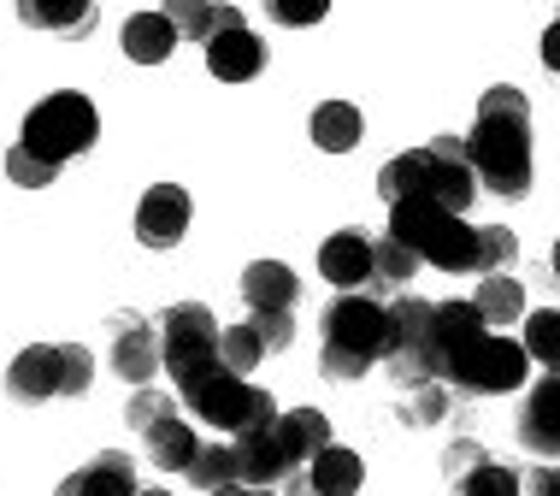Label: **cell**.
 I'll return each instance as SVG.
<instances>
[{"label":"cell","instance_id":"9a60e30c","mask_svg":"<svg viewBox=\"0 0 560 496\" xmlns=\"http://www.w3.org/2000/svg\"><path fill=\"white\" fill-rule=\"evenodd\" d=\"M319 273L337 290H372V237L366 231H337L319 243Z\"/></svg>","mask_w":560,"mask_h":496},{"label":"cell","instance_id":"277c9868","mask_svg":"<svg viewBox=\"0 0 560 496\" xmlns=\"http://www.w3.org/2000/svg\"><path fill=\"white\" fill-rule=\"evenodd\" d=\"M95 137H101V113H95L89 95H78V89H54V95H42L36 107L24 113V130H19L24 148H36V154H48L59 165L89 154Z\"/></svg>","mask_w":560,"mask_h":496},{"label":"cell","instance_id":"60d3db41","mask_svg":"<svg viewBox=\"0 0 560 496\" xmlns=\"http://www.w3.org/2000/svg\"><path fill=\"white\" fill-rule=\"evenodd\" d=\"M542 66H549L555 78H560V19H555L549 30H542Z\"/></svg>","mask_w":560,"mask_h":496},{"label":"cell","instance_id":"4316f807","mask_svg":"<svg viewBox=\"0 0 560 496\" xmlns=\"http://www.w3.org/2000/svg\"><path fill=\"white\" fill-rule=\"evenodd\" d=\"M278 426H283V438H290L301 468H307V461L330 443V419H325L319 408H290V414H278Z\"/></svg>","mask_w":560,"mask_h":496},{"label":"cell","instance_id":"5b68a950","mask_svg":"<svg viewBox=\"0 0 560 496\" xmlns=\"http://www.w3.org/2000/svg\"><path fill=\"white\" fill-rule=\"evenodd\" d=\"M184 390V402L195 414L207 419V426H219V431H248V426H266V419H278V402H271V390L260 384H248L242 372H231L219 360V367H207V372H195L189 384H177Z\"/></svg>","mask_w":560,"mask_h":496},{"label":"cell","instance_id":"2e32d148","mask_svg":"<svg viewBox=\"0 0 560 496\" xmlns=\"http://www.w3.org/2000/svg\"><path fill=\"white\" fill-rule=\"evenodd\" d=\"M360 485H366V468H360V455L342 443H325L319 455L307 461V473H301V491H313V496H354Z\"/></svg>","mask_w":560,"mask_h":496},{"label":"cell","instance_id":"ab89813d","mask_svg":"<svg viewBox=\"0 0 560 496\" xmlns=\"http://www.w3.org/2000/svg\"><path fill=\"white\" fill-rule=\"evenodd\" d=\"M525 491H537V496H560V468H537L532 478H525Z\"/></svg>","mask_w":560,"mask_h":496},{"label":"cell","instance_id":"ffe728a7","mask_svg":"<svg viewBox=\"0 0 560 496\" xmlns=\"http://www.w3.org/2000/svg\"><path fill=\"white\" fill-rule=\"evenodd\" d=\"M59 491L66 496H130L136 491V461L118 455V449H107V455H95L83 473H71Z\"/></svg>","mask_w":560,"mask_h":496},{"label":"cell","instance_id":"f546056e","mask_svg":"<svg viewBox=\"0 0 560 496\" xmlns=\"http://www.w3.org/2000/svg\"><path fill=\"white\" fill-rule=\"evenodd\" d=\"M7 177H12L19 189H48L54 177H59V160L36 154V148H24V142H12V148H7Z\"/></svg>","mask_w":560,"mask_h":496},{"label":"cell","instance_id":"ba28073f","mask_svg":"<svg viewBox=\"0 0 560 496\" xmlns=\"http://www.w3.org/2000/svg\"><path fill=\"white\" fill-rule=\"evenodd\" d=\"M219 320H213V308H201V302H172L160 313V349H165V372H172L177 384H189L195 372H207V367H219Z\"/></svg>","mask_w":560,"mask_h":496},{"label":"cell","instance_id":"52a82bcc","mask_svg":"<svg viewBox=\"0 0 560 496\" xmlns=\"http://www.w3.org/2000/svg\"><path fill=\"white\" fill-rule=\"evenodd\" d=\"M525 367H532L525 343L502 337V331H483L472 349H460L443 367V384L454 396H508V390L525 384Z\"/></svg>","mask_w":560,"mask_h":496},{"label":"cell","instance_id":"8992f818","mask_svg":"<svg viewBox=\"0 0 560 496\" xmlns=\"http://www.w3.org/2000/svg\"><path fill=\"white\" fill-rule=\"evenodd\" d=\"M384 372L401 390L443 379V349H436V302L425 296H396L389 302V349H384Z\"/></svg>","mask_w":560,"mask_h":496},{"label":"cell","instance_id":"3957f363","mask_svg":"<svg viewBox=\"0 0 560 496\" xmlns=\"http://www.w3.org/2000/svg\"><path fill=\"white\" fill-rule=\"evenodd\" d=\"M89 379H95V367H89L83 343H30L7 367V396L42 408V402H59V396H83Z\"/></svg>","mask_w":560,"mask_h":496},{"label":"cell","instance_id":"7402d4cb","mask_svg":"<svg viewBox=\"0 0 560 496\" xmlns=\"http://www.w3.org/2000/svg\"><path fill=\"white\" fill-rule=\"evenodd\" d=\"M307 130H313V142H319L325 154H348V148H360V130H366V118H360L354 101H319Z\"/></svg>","mask_w":560,"mask_h":496},{"label":"cell","instance_id":"6da1fadb","mask_svg":"<svg viewBox=\"0 0 560 496\" xmlns=\"http://www.w3.org/2000/svg\"><path fill=\"white\" fill-rule=\"evenodd\" d=\"M377 195L384 201H407V195H431V201L466 214L478 195V172H472V148L466 137H431L425 148H407L377 172Z\"/></svg>","mask_w":560,"mask_h":496},{"label":"cell","instance_id":"f35d334b","mask_svg":"<svg viewBox=\"0 0 560 496\" xmlns=\"http://www.w3.org/2000/svg\"><path fill=\"white\" fill-rule=\"evenodd\" d=\"M478 461H490V449H483L478 438H454V443L443 449V473H448V485H454L460 473H472Z\"/></svg>","mask_w":560,"mask_h":496},{"label":"cell","instance_id":"1f68e13d","mask_svg":"<svg viewBox=\"0 0 560 496\" xmlns=\"http://www.w3.org/2000/svg\"><path fill=\"white\" fill-rule=\"evenodd\" d=\"M520 261V237L508 224H478V278L483 273H508Z\"/></svg>","mask_w":560,"mask_h":496},{"label":"cell","instance_id":"8fae6325","mask_svg":"<svg viewBox=\"0 0 560 496\" xmlns=\"http://www.w3.org/2000/svg\"><path fill=\"white\" fill-rule=\"evenodd\" d=\"M189 189L184 184H154L136 201V243L142 249H177L189 231Z\"/></svg>","mask_w":560,"mask_h":496},{"label":"cell","instance_id":"cb8c5ba5","mask_svg":"<svg viewBox=\"0 0 560 496\" xmlns=\"http://www.w3.org/2000/svg\"><path fill=\"white\" fill-rule=\"evenodd\" d=\"M142 443H148V461H154L160 473H189L195 449H201V443H195V431H189L177 414H172V419H160L154 431H142Z\"/></svg>","mask_w":560,"mask_h":496},{"label":"cell","instance_id":"d6a6232c","mask_svg":"<svg viewBox=\"0 0 560 496\" xmlns=\"http://www.w3.org/2000/svg\"><path fill=\"white\" fill-rule=\"evenodd\" d=\"M520 343L532 349V360L560 372V313H525V337Z\"/></svg>","mask_w":560,"mask_h":496},{"label":"cell","instance_id":"ac0fdd59","mask_svg":"<svg viewBox=\"0 0 560 496\" xmlns=\"http://www.w3.org/2000/svg\"><path fill=\"white\" fill-rule=\"evenodd\" d=\"M118 42H125V54L136 59V66H165L184 36H177V24L165 19V12H130L125 36H118Z\"/></svg>","mask_w":560,"mask_h":496},{"label":"cell","instance_id":"d4e9b609","mask_svg":"<svg viewBox=\"0 0 560 496\" xmlns=\"http://www.w3.org/2000/svg\"><path fill=\"white\" fill-rule=\"evenodd\" d=\"M472 302H478L483 320H490V331H502V325H513V320H525V284L513 278V273H483Z\"/></svg>","mask_w":560,"mask_h":496},{"label":"cell","instance_id":"4fadbf2b","mask_svg":"<svg viewBox=\"0 0 560 496\" xmlns=\"http://www.w3.org/2000/svg\"><path fill=\"white\" fill-rule=\"evenodd\" d=\"M520 449L555 461L560 455V372H542V379L525 390L520 402Z\"/></svg>","mask_w":560,"mask_h":496},{"label":"cell","instance_id":"484cf974","mask_svg":"<svg viewBox=\"0 0 560 496\" xmlns=\"http://www.w3.org/2000/svg\"><path fill=\"white\" fill-rule=\"evenodd\" d=\"M413 273H419V254L401 237H377L372 243V290H401Z\"/></svg>","mask_w":560,"mask_h":496},{"label":"cell","instance_id":"30bf717a","mask_svg":"<svg viewBox=\"0 0 560 496\" xmlns=\"http://www.w3.org/2000/svg\"><path fill=\"white\" fill-rule=\"evenodd\" d=\"M325 343L354 349L366 360H384V349H389V302H377V296H366V290H342L337 302L325 308Z\"/></svg>","mask_w":560,"mask_h":496},{"label":"cell","instance_id":"7c38bea8","mask_svg":"<svg viewBox=\"0 0 560 496\" xmlns=\"http://www.w3.org/2000/svg\"><path fill=\"white\" fill-rule=\"evenodd\" d=\"M160 367H165L160 325L154 320H136V313H118V320H113V372L125 384H148Z\"/></svg>","mask_w":560,"mask_h":496},{"label":"cell","instance_id":"b9f144b4","mask_svg":"<svg viewBox=\"0 0 560 496\" xmlns=\"http://www.w3.org/2000/svg\"><path fill=\"white\" fill-rule=\"evenodd\" d=\"M549 261H555V284H560V243H555V254H549Z\"/></svg>","mask_w":560,"mask_h":496},{"label":"cell","instance_id":"9c48e42d","mask_svg":"<svg viewBox=\"0 0 560 496\" xmlns=\"http://www.w3.org/2000/svg\"><path fill=\"white\" fill-rule=\"evenodd\" d=\"M231 449H236V478H242V485H254V491H266V485L301 491V473H307V468L295 461V449H290V438H283L278 419L236 431Z\"/></svg>","mask_w":560,"mask_h":496},{"label":"cell","instance_id":"74e56055","mask_svg":"<svg viewBox=\"0 0 560 496\" xmlns=\"http://www.w3.org/2000/svg\"><path fill=\"white\" fill-rule=\"evenodd\" d=\"M319 372L330 384H354V379H366V372H372V360L354 355V349H337V343H325V349H319Z\"/></svg>","mask_w":560,"mask_h":496},{"label":"cell","instance_id":"83f0119b","mask_svg":"<svg viewBox=\"0 0 560 496\" xmlns=\"http://www.w3.org/2000/svg\"><path fill=\"white\" fill-rule=\"evenodd\" d=\"M189 485L195 491H231V485H242V478H236V449L231 443H201V449H195V461H189Z\"/></svg>","mask_w":560,"mask_h":496},{"label":"cell","instance_id":"603a6c76","mask_svg":"<svg viewBox=\"0 0 560 496\" xmlns=\"http://www.w3.org/2000/svg\"><path fill=\"white\" fill-rule=\"evenodd\" d=\"M483 331H490V320L478 313V302H436V349H443V367L460 349H472Z\"/></svg>","mask_w":560,"mask_h":496},{"label":"cell","instance_id":"e0dca14e","mask_svg":"<svg viewBox=\"0 0 560 496\" xmlns=\"http://www.w3.org/2000/svg\"><path fill=\"white\" fill-rule=\"evenodd\" d=\"M19 24L42 30V36L78 42L95 30V0H19Z\"/></svg>","mask_w":560,"mask_h":496},{"label":"cell","instance_id":"d6986e66","mask_svg":"<svg viewBox=\"0 0 560 496\" xmlns=\"http://www.w3.org/2000/svg\"><path fill=\"white\" fill-rule=\"evenodd\" d=\"M242 302L248 308H295L301 302V278L283 261H248L242 266Z\"/></svg>","mask_w":560,"mask_h":496},{"label":"cell","instance_id":"d590c367","mask_svg":"<svg viewBox=\"0 0 560 496\" xmlns=\"http://www.w3.org/2000/svg\"><path fill=\"white\" fill-rule=\"evenodd\" d=\"M248 325L260 331L266 355H278V349H290V343H295V313H290V308H254Z\"/></svg>","mask_w":560,"mask_h":496},{"label":"cell","instance_id":"44dd1931","mask_svg":"<svg viewBox=\"0 0 560 496\" xmlns=\"http://www.w3.org/2000/svg\"><path fill=\"white\" fill-rule=\"evenodd\" d=\"M160 12L177 24V36H184V42H201V48L219 36L224 24H242V12H236V7H219V0H165Z\"/></svg>","mask_w":560,"mask_h":496},{"label":"cell","instance_id":"5bb4252c","mask_svg":"<svg viewBox=\"0 0 560 496\" xmlns=\"http://www.w3.org/2000/svg\"><path fill=\"white\" fill-rule=\"evenodd\" d=\"M207 71L219 83H248L266 71V42L254 36L248 24H224L213 42H207Z\"/></svg>","mask_w":560,"mask_h":496},{"label":"cell","instance_id":"8d00e7d4","mask_svg":"<svg viewBox=\"0 0 560 496\" xmlns=\"http://www.w3.org/2000/svg\"><path fill=\"white\" fill-rule=\"evenodd\" d=\"M266 12H271V24H283V30H313V24H325L330 0H266Z\"/></svg>","mask_w":560,"mask_h":496},{"label":"cell","instance_id":"e575fe53","mask_svg":"<svg viewBox=\"0 0 560 496\" xmlns=\"http://www.w3.org/2000/svg\"><path fill=\"white\" fill-rule=\"evenodd\" d=\"M177 414V402L165 396V390H148V384H136V396L125 402V426L130 431H154L160 419H172Z\"/></svg>","mask_w":560,"mask_h":496},{"label":"cell","instance_id":"7a4b0ae2","mask_svg":"<svg viewBox=\"0 0 560 496\" xmlns=\"http://www.w3.org/2000/svg\"><path fill=\"white\" fill-rule=\"evenodd\" d=\"M466 148H472V172L490 195H502V201L532 195V107H478Z\"/></svg>","mask_w":560,"mask_h":496},{"label":"cell","instance_id":"836d02e7","mask_svg":"<svg viewBox=\"0 0 560 496\" xmlns=\"http://www.w3.org/2000/svg\"><path fill=\"white\" fill-rule=\"evenodd\" d=\"M454 491H466V496H513V491H525V478L513 468H495V461H478L472 473L454 478Z\"/></svg>","mask_w":560,"mask_h":496},{"label":"cell","instance_id":"4dcf8cb0","mask_svg":"<svg viewBox=\"0 0 560 496\" xmlns=\"http://www.w3.org/2000/svg\"><path fill=\"white\" fill-rule=\"evenodd\" d=\"M219 355H224V367H231V372H242V379H248V372L266 360V343H260V331L242 320V325H231V331L219 337Z\"/></svg>","mask_w":560,"mask_h":496},{"label":"cell","instance_id":"f1b7e54d","mask_svg":"<svg viewBox=\"0 0 560 496\" xmlns=\"http://www.w3.org/2000/svg\"><path fill=\"white\" fill-rule=\"evenodd\" d=\"M448 414H454V390L443 379L413 384L407 402H401V426H436V419H448Z\"/></svg>","mask_w":560,"mask_h":496}]
</instances>
